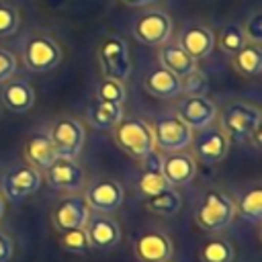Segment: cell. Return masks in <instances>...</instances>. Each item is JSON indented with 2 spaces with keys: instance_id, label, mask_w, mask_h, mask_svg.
<instances>
[{
  "instance_id": "32",
  "label": "cell",
  "mask_w": 262,
  "mask_h": 262,
  "mask_svg": "<svg viewBox=\"0 0 262 262\" xmlns=\"http://www.w3.org/2000/svg\"><path fill=\"white\" fill-rule=\"evenodd\" d=\"M20 29V14L14 6L0 0V39L12 37Z\"/></svg>"
},
{
  "instance_id": "18",
  "label": "cell",
  "mask_w": 262,
  "mask_h": 262,
  "mask_svg": "<svg viewBox=\"0 0 262 262\" xmlns=\"http://www.w3.org/2000/svg\"><path fill=\"white\" fill-rule=\"evenodd\" d=\"M176 45H180L194 61H199L215 49V33L203 25H192L182 31Z\"/></svg>"
},
{
  "instance_id": "25",
  "label": "cell",
  "mask_w": 262,
  "mask_h": 262,
  "mask_svg": "<svg viewBox=\"0 0 262 262\" xmlns=\"http://www.w3.org/2000/svg\"><path fill=\"white\" fill-rule=\"evenodd\" d=\"M145 207L149 213H156V215H162V217H172L180 211L182 207V196L178 194V190L174 186L154 194V196H147L145 201Z\"/></svg>"
},
{
  "instance_id": "6",
  "label": "cell",
  "mask_w": 262,
  "mask_h": 262,
  "mask_svg": "<svg viewBox=\"0 0 262 262\" xmlns=\"http://www.w3.org/2000/svg\"><path fill=\"white\" fill-rule=\"evenodd\" d=\"M43 184V172L25 164L8 170L0 180V192L10 203H20L35 194Z\"/></svg>"
},
{
  "instance_id": "4",
  "label": "cell",
  "mask_w": 262,
  "mask_h": 262,
  "mask_svg": "<svg viewBox=\"0 0 262 262\" xmlns=\"http://www.w3.org/2000/svg\"><path fill=\"white\" fill-rule=\"evenodd\" d=\"M61 61V47L59 43L47 33H31L23 47V63L29 72L43 74L55 70Z\"/></svg>"
},
{
  "instance_id": "17",
  "label": "cell",
  "mask_w": 262,
  "mask_h": 262,
  "mask_svg": "<svg viewBox=\"0 0 262 262\" xmlns=\"http://www.w3.org/2000/svg\"><path fill=\"white\" fill-rule=\"evenodd\" d=\"M135 254L141 262H168L174 254V246L166 233L147 231L135 239Z\"/></svg>"
},
{
  "instance_id": "5",
  "label": "cell",
  "mask_w": 262,
  "mask_h": 262,
  "mask_svg": "<svg viewBox=\"0 0 262 262\" xmlns=\"http://www.w3.org/2000/svg\"><path fill=\"white\" fill-rule=\"evenodd\" d=\"M151 131H154L156 149H160V154L184 151L186 147H190V141L194 135V131L178 115L158 117L151 125Z\"/></svg>"
},
{
  "instance_id": "33",
  "label": "cell",
  "mask_w": 262,
  "mask_h": 262,
  "mask_svg": "<svg viewBox=\"0 0 262 262\" xmlns=\"http://www.w3.org/2000/svg\"><path fill=\"white\" fill-rule=\"evenodd\" d=\"M96 100L123 104V100H125V86H123V82L113 80V78H104L98 84V88H96Z\"/></svg>"
},
{
  "instance_id": "23",
  "label": "cell",
  "mask_w": 262,
  "mask_h": 262,
  "mask_svg": "<svg viewBox=\"0 0 262 262\" xmlns=\"http://www.w3.org/2000/svg\"><path fill=\"white\" fill-rule=\"evenodd\" d=\"M158 59H160V66L170 70L174 76L182 78L186 76L188 72H192L196 68V61L180 47V45H162L160 53H158Z\"/></svg>"
},
{
  "instance_id": "13",
  "label": "cell",
  "mask_w": 262,
  "mask_h": 262,
  "mask_svg": "<svg viewBox=\"0 0 262 262\" xmlns=\"http://www.w3.org/2000/svg\"><path fill=\"white\" fill-rule=\"evenodd\" d=\"M190 145H194L196 158L203 164H207V166H213V164L221 162L227 156V151H229V139H227V135L221 129L213 127V125L201 129L196 137L192 135Z\"/></svg>"
},
{
  "instance_id": "16",
  "label": "cell",
  "mask_w": 262,
  "mask_h": 262,
  "mask_svg": "<svg viewBox=\"0 0 262 262\" xmlns=\"http://www.w3.org/2000/svg\"><path fill=\"white\" fill-rule=\"evenodd\" d=\"M162 174L170 186L190 184L196 176V162L186 151H174L162 156Z\"/></svg>"
},
{
  "instance_id": "28",
  "label": "cell",
  "mask_w": 262,
  "mask_h": 262,
  "mask_svg": "<svg viewBox=\"0 0 262 262\" xmlns=\"http://www.w3.org/2000/svg\"><path fill=\"white\" fill-rule=\"evenodd\" d=\"M248 43L246 35H244V29L239 25H227L219 31V37H217V45L223 53L227 55H233L235 51H239L244 45Z\"/></svg>"
},
{
  "instance_id": "39",
  "label": "cell",
  "mask_w": 262,
  "mask_h": 262,
  "mask_svg": "<svg viewBox=\"0 0 262 262\" xmlns=\"http://www.w3.org/2000/svg\"><path fill=\"white\" fill-rule=\"evenodd\" d=\"M66 0H47V4L51 6V8H57V6H61Z\"/></svg>"
},
{
  "instance_id": "2",
  "label": "cell",
  "mask_w": 262,
  "mask_h": 262,
  "mask_svg": "<svg viewBox=\"0 0 262 262\" xmlns=\"http://www.w3.org/2000/svg\"><path fill=\"white\" fill-rule=\"evenodd\" d=\"M235 201L225 194L223 190H207L199 209L194 211V221L201 229L205 231H221L227 225H231V221L235 219Z\"/></svg>"
},
{
  "instance_id": "36",
  "label": "cell",
  "mask_w": 262,
  "mask_h": 262,
  "mask_svg": "<svg viewBox=\"0 0 262 262\" xmlns=\"http://www.w3.org/2000/svg\"><path fill=\"white\" fill-rule=\"evenodd\" d=\"M12 252H14V244L10 235L0 231V262H8L12 258Z\"/></svg>"
},
{
  "instance_id": "21",
  "label": "cell",
  "mask_w": 262,
  "mask_h": 262,
  "mask_svg": "<svg viewBox=\"0 0 262 262\" xmlns=\"http://www.w3.org/2000/svg\"><path fill=\"white\" fill-rule=\"evenodd\" d=\"M25 158H27L29 166L37 168L39 172H45L51 166V162L57 158L49 133H35V135H31L27 139V143H25Z\"/></svg>"
},
{
  "instance_id": "30",
  "label": "cell",
  "mask_w": 262,
  "mask_h": 262,
  "mask_svg": "<svg viewBox=\"0 0 262 262\" xmlns=\"http://www.w3.org/2000/svg\"><path fill=\"white\" fill-rule=\"evenodd\" d=\"M207 88H209V80L199 68H194L192 72L180 78V92H184L186 96H205Z\"/></svg>"
},
{
  "instance_id": "7",
  "label": "cell",
  "mask_w": 262,
  "mask_h": 262,
  "mask_svg": "<svg viewBox=\"0 0 262 262\" xmlns=\"http://www.w3.org/2000/svg\"><path fill=\"white\" fill-rule=\"evenodd\" d=\"M98 61H100V70H102L104 78H113V80L123 82V80H127V76L131 72L129 47L117 35H108L100 41Z\"/></svg>"
},
{
  "instance_id": "24",
  "label": "cell",
  "mask_w": 262,
  "mask_h": 262,
  "mask_svg": "<svg viewBox=\"0 0 262 262\" xmlns=\"http://www.w3.org/2000/svg\"><path fill=\"white\" fill-rule=\"evenodd\" d=\"M233 68L242 74V76H258L260 70H262V51H260V45H254V43H246L239 51H235L233 55Z\"/></svg>"
},
{
  "instance_id": "37",
  "label": "cell",
  "mask_w": 262,
  "mask_h": 262,
  "mask_svg": "<svg viewBox=\"0 0 262 262\" xmlns=\"http://www.w3.org/2000/svg\"><path fill=\"white\" fill-rule=\"evenodd\" d=\"M127 6H147V4H151V2H156V0H123Z\"/></svg>"
},
{
  "instance_id": "38",
  "label": "cell",
  "mask_w": 262,
  "mask_h": 262,
  "mask_svg": "<svg viewBox=\"0 0 262 262\" xmlns=\"http://www.w3.org/2000/svg\"><path fill=\"white\" fill-rule=\"evenodd\" d=\"M4 213H6V199H4V196H2V192H0V221H2Z\"/></svg>"
},
{
  "instance_id": "8",
  "label": "cell",
  "mask_w": 262,
  "mask_h": 262,
  "mask_svg": "<svg viewBox=\"0 0 262 262\" xmlns=\"http://www.w3.org/2000/svg\"><path fill=\"white\" fill-rule=\"evenodd\" d=\"M53 149L57 158H72L76 160L86 143V131L80 125V121L72 117H59L49 131Z\"/></svg>"
},
{
  "instance_id": "40",
  "label": "cell",
  "mask_w": 262,
  "mask_h": 262,
  "mask_svg": "<svg viewBox=\"0 0 262 262\" xmlns=\"http://www.w3.org/2000/svg\"><path fill=\"white\" fill-rule=\"evenodd\" d=\"M0 117H2V106H0Z\"/></svg>"
},
{
  "instance_id": "9",
  "label": "cell",
  "mask_w": 262,
  "mask_h": 262,
  "mask_svg": "<svg viewBox=\"0 0 262 262\" xmlns=\"http://www.w3.org/2000/svg\"><path fill=\"white\" fill-rule=\"evenodd\" d=\"M84 199H86L90 211L111 215V213H115L123 205L125 190H123L121 182L111 180V178H100V180H94L86 188Z\"/></svg>"
},
{
  "instance_id": "3",
  "label": "cell",
  "mask_w": 262,
  "mask_h": 262,
  "mask_svg": "<svg viewBox=\"0 0 262 262\" xmlns=\"http://www.w3.org/2000/svg\"><path fill=\"white\" fill-rule=\"evenodd\" d=\"M217 117L221 119V131L227 135L229 143L250 141L252 131L258 129L262 123L260 108L248 102H231Z\"/></svg>"
},
{
  "instance_id": "20",
  "label": "cell",
  "mask_w": 262,
  "mask_h": 262,
  "mask_svg": "<svg viewBox=\"0 0 262 262\" xmlns=\"http://www.w3.org/2000/svg\"><path fill=\"white\" fill-rule=\"evenodd\" d=\"M143 88L160 98V100H168V98H176L180 94V78L174 76L170 70L156 66L154 70H149L143 78Z\"/></svg>"
},
{
  "instance_id": "19",
  "label": "cell",
  "mask_w": 262,
  "mask_h": 262,
  "mask_svg": "<svg viewBox=\"0 0 262 262\" xmlns=\"http://www.w3.org/2000/svg\"><path fill=\"white\" fill-rule=\"evenodd\" d=\"M0 102L12 113H27L35 104V88L27 80H6L0 90Z\"/></svg>"
},
{
  "instance_id": "35",
  "label": "cell",
  "mask_w": 262,
  "mask_h": 262,
  "mask_svg": "<svg viewBox=\"0 0 262 262\" xmlns=\"http://www.w3.org/2000/svg\"><path fill=\"white\" fill-rule=\"evenodd\" d=\"M14 72H16V57L8 49L0 47V84L10 80L14 76Z\"/></svg>"
},
{
  "instance_id": "14",
  "label": "cell",
  "mask_w": 262,
  "mask_h": 262,
  "mask_svg": "<svg viewBox=\"0 0 262 262\" xmlns=\"http://www.w3.org/2000/svg\"><path fill=\"white\" fill-rule=\"evenodd\" d=\"M176 115L192 129V131H201L209 125L215 123L219 108L217 104L207 98V96H186L182 98V102L176 108Z\"/></svg>"
},
{
  "instance_id": "26",
  "label": "cell",
  "mask_w": 262,
  "mask_h": 262,
  "mask_svg": "<svg viewBox=\"0 0 262 262\" xmlns=\"http://www.w3.org/2000/svg\"><path fill=\"white\" fill-rule=\"evenodd\" d=\"M235 213H239L246 221L258 225L262 221V190L260 186L250 188L242 194L239 203H235Z\"/></svg>"
},
{
  "instance_id": "27",
  "label": "cell",
  "mask_w": 262,
  "mask_h": 262,
  "mask_svg": "<svg viewBox=\"0 0 262 262\" xmlns=\"http://www.w3.org/2000/svg\"><path fill=\"white\" fill-rule=\"evenodd\" d=\"M199 258H201V262H233L235 250H233L231 242H227L223 237H215L201 246Z\"/></svg>"
},
{
  "instance_id": "15",
  "label": "cell",
  "mask_w": 262,
  "mask_h": 262,
  "mask_svg": "<svg viewBox=\"0 0 262 262\" xmlns=\"http://www.w3.org/2000/svg\"><path fill=\"white\" fill-rule=\"evenodd\" d=\"M86 235H88V244L94 250H113L119 246L121 242V227L119 223L104 213H94L90 215L88 223H86Z\"/></svg>"
},
{
  "instance_id": "34",
  "label": "cell",
  "mask_w": 262,
  "mask_h": 262,
  "mask_svg": "<svg viewBox=\"0 0 262 262\" xmlns=\"http://www.w3.org/2000/svg\"><path fill=\"white\" fill-rule=\"evenodd\" d=\"M242 29H244V35H246L248 43L260 45V43H262V14H260V10H256V12L246 20V25H244Z\"/></svg>"
},
{
  "instance_id": "29",
  "label": "cell",
  "mask_w": 262,
  "mask_h": 262,
  "mask_svg": "<svg viewBox=\"0 0 262 262\" xmlns=\"http://www.w3.org/2000/svg\"><path fill=\"white\" fill-rule=\"evenodd\" d=\"M170 188L168 180L162 174V168H143L141 176H139V192L145 196H154L162 190Z\"/></svg>"
},
{
  "instance_id": "1",
  "label": "cell",
  "mask_w": 262,
  "mask_h": 262,
  "mask_svg": "<svg viewBox=\"0 0 262 262\" xmlns=\"http://www.w3.org/2000/svg\"><path fill=\"white\" fill-rule=\"evenodd\" d=\"M117 145L133 160H143L156 149L151 125L137 117H123L113 129Z\"/></svg>"
},
{
  "instance_id": "22",
  "label": "cell",
  "mask_w": 262,
  "mask_h": 262,
  "mask_svg": "<svg viewBox=\"0 0 262 262\" xmlns=\"http://www.w3.org/2000/svg\"><path fill=\"white\" fill-rule=\"evenodd\" d=\"M88 123L94 129L100 131H113L117 123L123 119V106L117 102H104V100H92L86 113Z\"/></svg>"
},
{
  "instance_id": "11",
  "label": "cell",
  "mask_w": 262,
  "mask_h": 262,
  "mask_svg": "<svg viewBox=\"0 0 262 262\" xmlns=\"http://www.w3.org/2000/svg\"><path fill=\"white\" fill-rule=\"evenodd\" d=\"M45 180L51 188L55 190H66V192H76L84 186L86 182V172L84 168L72 160V158H55L51 166L45 170Z\"/></svg>"
},
{
  "instance_id": "12",
  "label": "cell",
  "mask_w": 262,
  "mask_h": 262,
  "mask_svg": "<svg viewBox=\"0 0 262 262\" xmlns=\"http://www.w3.org/2000/svg\"><path fill=\"white\" fill-rule=\"evenodd\" d=\"M172 33V20L162 10H149L133 23V37L143 45H164Z\"/></svg>"
},
{
  "instance_id": "31",
  "label": "cell",
  "mask_w": 262,
  "mask_h": 262,
  "mask_svg": "<svg viewBox=\"0 0 262 262\" xmlns=\"http://www.w3.org/2000/svg\"><path fill=\"white\" fill-rule=\"evenodd\" d=\"M59 244H61V248H63L66 252H70V254H84V252L90 250L88 235H86V229H84V227L61 231Z\"/></svg>"
},
{
  "instance_id": "10",
  "label": "cell",
  "mask_w": 262,
  "mask_h": 262,
  "mask_svg": "<svg viewBox=\"0 0 262 262\" xmlns=\"http://www.w3.org/2000/svg\"><path fill=\"white\" fill-rule=\"evenodd\" d=\"M90 215H92V211H90L86 199L80 194H70V196L61 199L55 205V209L51 211V223L59 231L80 229V227H86Z\"/></svg>"
}]
</instances>
